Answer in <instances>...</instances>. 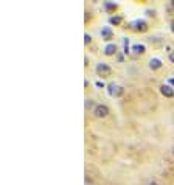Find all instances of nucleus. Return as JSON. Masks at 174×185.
<instances>
[{
    "mask_svg": "<svg viewBox=\"0 0 174 185\" xmlns=\"http://www.w3.org/2000/svg\"><path fill=\"white\" fill-rule=\"evenodd\" d=\"M172 5H174V0H172Z\"/></svg>",
    "mask_w": 174,
    "mask_h": 185,
    "instance_id": "11",
    "label": "nucleus"
},
{
    "mask_svg": "<svg viewBox=\"0 0 174 185\" xmlns=\"http://www.w3.org/2000/svg\"><path fill=\"white\" fill-rule=\"evenodd\" d=\"M134 50H135L137 53H145V47L143 45H135V47H134Z\"/></svg>",
    "mask_w": 174,
    "mask_h": 185,
    "instance_id": "6",
    "label": "nucleus"
},
{
    "mask_svg": "<svg viewBox=\"0 0 174 185\" xmlns=\"http://www.w3.org/2000/svg\"><path fill=\"white\" fill-rule=\"evenodd\" d=\"M117 51V47L114 45V44H111V45H107V47H106V50H104V53H106V55H107V56H111V55H114V53Z\"/></svg>",
    "mask_w": 174,
    "mask_h": 185,
    "instance_id": "4",
    "label": "nucleus"
},
{
    "mask_svg": "<svg viewBox=\"0 0 174 185\" xmlns=\"http://www.w3.org/2000/svg\"><path fill=\"white\" fill-rule=\"evenodd\" d=\"M160 92H162V95L166 97V98H172L174 97V90L169 86H162L160 87Z\"/></svg>",
    "mask_w": 174,
    "mask_h": 185,
    "instance_id": "3",
    "label": "nucleus"
},
{
    "mask_svg": "<svg viewBox=\"0 0 174 185\" xmlns=\"http://www.w3.org/2000/svg\"><path fill=\"white\" fill-rule=\"evenodd\" d=\"M97 73H98V76H111V73H112V69L109 67L107 64H98L97 65Z\"/></svg>",
    "mask_w": 174,
    "mask_h": 185,
    "instance_id": "2",
    "label": "nucleus"
},
{
    "mask_svg": "<svg viewBox=\"0 0 174 185\" xmlns=\"http://www.w3.org/2000/svg\"><path fill=\"white\" fill-rule=\"evenodd\" d=\"M149 185H159V183H157V182H151Z\"/></svg>",
    "mask_w": 174,
    "mask_h": 185,
    "instance_id": "10",
    "label": "nucleus"
},
{
    "mask_svg": "<svg viewBox=\"0 0 174 185\" xmlns=\"http://www.w3.org/2000/svg\"><path fill=\"white\" fill-rule=\"evenodd\" d=\"M169 59H171V62L174 64V51H172V53H169Z\"/></svg>",
    "mask_w": 174,
    "mask_h": 185,
    "instance_id": "8",
    "label": "nucleus"
},
{
    "mask_svg": "<svg viewBox=\"0 0 174 185\" xmlns=\"http://www.w3.org/2000/svg\"><path fill=\"white\" fill-rule=\"evenodd\" d=\"M93 115L97 118H106L109 115V108L106 104H98L95 109H93Z\"/></svg>",
    "mask_w": 174,
    "mask_h": 185,
    "instance_id": "1",
    "label": "nucleus"
},
{
    "mask_svg": "<svg viewBox=\"0 0 174 185\" xmlns=\"http://www.w3.org/2000/svg\"><path fill=\"white\" fill-rule=\"evenodd\" d=\"M111 22H112V23H115V25H118L120 22H121V19H120V17H112V19H111Z\"/></svg>",
    "mask_w": 174,
    "mask_h": 185,
    "instance_id": "7",
    "label": "nucleus"
},
{
    "mask_svg": "<svg viewBox=\"0 0 174 185\" xmlns=\"http://www.w3.org/2000/svg\"><path fill=\"white\" fill-rule=\"evenodd\" d=\"M171 30H172V33H174V19L171 20Z\"/></svg>",
    "mask_w": 174,
    "mask_h": 185,
    "instance_id": "9",
    "label": "nucleus"
},
{
    "mask_svg": "<svg viewBox=\"0 0 174 185\" xmlns=\"http://www.w3.org/2000/svg\"><path fill=\"white\" fill-rule=\"evenodd\" d=\"M160 67V61L159 59H151V69H159Z\"/></svg>",
    "mask_w": 174,
    "mask_h": 185,
    "instance_id": "5",
    "label": "nucleus"
}]
</instances>
